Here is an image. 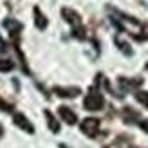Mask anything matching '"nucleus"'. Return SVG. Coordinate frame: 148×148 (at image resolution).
<instances>
[{
    "mask_svg": "<svg viewBox=\"0 0 148 148\" xmlns=\"http://www.w3.org/2000/svg\"><path fill=\"white\" fill-rule=\"evenodd\" d=\"M108 11L112 13V24L119 29V31L128 33L134 40L137 42H145L148 38V25L141 24L137 18L130 16V14H125L121 11L114 9V7H108Z\"/></svg>",
    "mask_w": 148,
    "mask_h": 148,
    "instance_id": "f257e3e1",
    "label": "nucleus"
},
{
    "mask_svg": "<svg viewBox=\"0 0 148 148\" xmlns=\"http://www.w3.org/2000/svg\"><path fill=\"white\" fill-rule=\"evenodd\" d=\"M105 107V98L101 96V92L98 90L96 87H92L88 94L85 96L83 99V108L85 110H90V112H96V110H101Z\"/></svg>",
    "mask_w": 148,
    "mask_h": 148,
    "instance_id": "f03ea898",
    "label": "nucleus"
},
{
    "mask_svg": "<svg viewBox=\"0 0 148 148\" xmlns=\"http://www.w3.org/2000/svg\"><path fill=\"white\" fill-rule=\"evenodd\" d=\"M81 132L87 136V137H96L99 132V119L98 117H85L79 125Z\"/></svg>",
    "mask_w": 148,
    "mask_h": 148,
    "instance_id": "7ed1b4c3",
    "label": "nucleus"
},
{
    "mask_svg": "<svg viewBox=\"0 0 148 148\" xmlns=\"http://www.w3.org/2000/svg\"><path fill=\"white\" fill-rule=\"evenodd\" d=\"M4 27L7 29V33H9L11 40H13V45L14 43H18V38H20V31H22V22L14 20V18H5L4 20Z\"/></svg>",
    "mask_w": 148,
    "mask_h": 148,
    "instance_id": "20e7f679",
    "label": "nucleus"
},
{
    "mask_svg": "<svg viewBox=\"0 0 148 148\" xmlns=\"http://www.w3.org/2000/svg\"><path fill=\"white\" fill-rule=\"evenodd\" d=\"M62 16H63V20L67 22V24H71L72 31H74V29H79L81 25H83V24H81L79 13L74 11V9H71V7H63V9H62Z\"/></svg>",
    "mask_w": 148,
    "mask_h": 148,
    "instance_id": "39448f33",
    "label": "nucleus"
},
{
    "mask_svg": "<svg viewBox=\"0 0 148 148\" xmlns=\"http://www.w3.org/2000/svg\"><path fill=\"white\" fill-rule=\"evenodd\" d=\"M13 123L16 125L18 128H22L24 132H27V134H34V127L31 125V121H29L24 114L14 112V114H13Z\"/></svg>",
    "mask_w": 148,
    "mask_h": 148,
    "instance_id": "423d86ee",
    "label": "nucleus"
},
{
    "mask_svg": "<svg viewBox=\"0 0 148 148\" xmlns=\"http://www.w3.org/2000/svg\"><path fill=\"white\" fill-rule=\"evenodd\" d=\"M53 92L60 98H67V99H72V98H78L81 94V88L79 87H54Z\"/></svg>",
    "mask_w": 148,
    "mask_h": 148,
    "instance_id": "0eeeda50",
    "label": "nucleus"
},
{
    "mask_svg": "<svg viewBox=\"0 0 148 148\" xmlns=\"http://www.w3.org/2000/svg\"><path fill=\"white\" fill-rule=\"evenodd\" d=\"M33 14H34V25H36V29H40V31H43V29H47V25H49V20H47V16L42 13V9L40 7H33Z\"/></svg>",
    "mask_w": 148,
    "mask_h": 148,
    "instance_id": "6e6552de",
    "label": "nucleus"
},
{
    "mask_svg": "<svg viewBox=\"0 0 148 148\" xmlns=\"http://www.w3.org/2000/svg\"><path fill=\"white\" fill-rule=\"evenodd\" d=\"M119 85L123 90H128V88H137L139 85H143V79L141 78H119Z\"/></svg>",
    "mask_w": 148,
    "mask_h": 148,
    "instance_id": "1a4fd4ad",
    "label": "nucleus"
},
{
    "mask_svg": "<svg viewBox=\"0 0 148 148\" xmlns=\"http://www.w3.org/2000/svg\"><path fill=\"white\" fill-rule=\"evenodd\" d=\"M58 114H60V117H62V119L67 123V125H74V123L78 121L76 114H74L69 107H60V108H58Z\"/></svg>",
    "mask_w": 148,
    "mask_h": 148,
    "instance_id": "9d476101",
    "label": "nucleus"
},
{
    "mask_svg": "<svg viewBox=\"0 0 148 148\" xmlns=\"http://www.w3.org/2000/svg\"><path fill=\"white\" fill-rule=\"evenodd\" d=\"M114 43L117 45V49H119V51H121L123 54H127V56H132V54H134V51H132V47L128 45V42H125L121 34L114 36Z\"/></svg>",
    "mask_w": 148,
    "mask_h": 148,
    "instance_id": "9b49d317",
    "label": "nucleus"
},
{
    "mask_svg": "<svg viewBox=\"0 0 148 148\" xmlns=\"http://www.w3.org/2000/svg\"><path fill=\"white\" fill-rule=\"evenodd\" d=\"M43 114H45V117H47V125H49L51 132L58 134V132H60V123H58V119H56L53 114H51V110H43Z\"/></svg>",
    "mask_w": 148,
    "mask_h": 148,
    "instance_id": "f8f14e48",
    "label": "nucleus"
},
{
    "mask_svg": "<svg viewBox=\"0 0 148 148\" xmlns=\"http://www.w3.org/2000/svg\"><path fill=\"white\" fill-rule=\"evenodd\" d=\"M123 119L125 123H139V114L136 112V110H132L130 107H125L123 108Z\"/></svg>",
    "mask_w": 148,
    "mask_h": 148,
    "instance_id": "ddd939ff",
    "label": "nucleus"
},
{
    "mask_svg": "<svg viewBox=\"0 0 148 148\" xmlns=\"http://www.w3.org/2000/svg\"><path fill=\"white\" fill-rule=\"evenodd\" d=\"M114 148H130V139L127 136H119L114 143Z\"/></svg>",
    "mask_w": 148,
    "mask_h": 148,
    "instance_id": "4468645a",
    "label": "nucleus"
},
{
    "mask_svg": "<svg viewBox=\"0 0 148 148\" xmlns=\"http://www.w3.org/2000/svg\"><path fill=\"white\" fill-rule=\"evenodd\" d=\"M136 99L141 103V105H145L148 108V92L146 90H137L136 92Z\"/></svg>",
    "mask_w": 148,
    "mask_h": 148,
    "instance_id": "2eb2a0df",
    "label": "nucleus"
},
{
    "mask_svg": "<svg viewBox=\"0 0 148 148\" xmlns=\"http://www.w3.org/2000/svg\"><path fill=\"white\" fill-rule=\"evenodd\" d=\"M14 69V63L9 60H0V72H9Z\"/></svg>",
    "mask_w": 148,
    "mask_h": 148,
    "instance_id": "dca6fc26",
    "label": "nucleus"
},
{
    "mask_svg": "<svg viewBox=\"0 0 148 148\" xmlns=\"http://www.w3.org/2000/svg\"><path fill=\"white\" fill-rule=\"evenodd\" d=\"M0 110H4V112H13V105L9 101H5L0 98Z\"/></svg>",
    "mask_w": 148,
    "mask_h": 148,
    "instance_id": "f3484780",
    "label": "nucleus"
},
{
    "mask_svg": "<svg viewBox=\"0 0 148 148\" xmlns=\"http://www.w3.org/2000/svg\"><path fill=\"white\" fill-rule=\"evenodd\" d=\"M139 127H141L146 134H148V119H143V121H139Z\"/></svg>",
    "mask_w": 148,
    "mask_h": 148,
    "instance_id": "a211bd4d",
    "label": "nucleus"
},
{
    "mask_svg": "<svg viewBox=\"0 0 148 148\" xmlns=\"http://www.w3.org/2000/svg\"><path fill=\"white\" fill-rule=\"evenodd\" d=\"M5 51H7V43L0 38V53H5Z\"/></svg>",
    "mask_w": 148,
    "mask_h": 148,
    "instance_id": "6ab92c4d",
    "label": "nucleus"
},
{
    "mask_svg": "<svg viewBox=\"0 0 148 148\" xmlns=\"http://www.w3.org/2000/svg\"><path fill=\"white\" fill-rule=\"evenodd\" d=\"M4 136V128H2V125H0V137Z\"/></svg>",
    "mask_w": 148,
    "mask_h": 148,
    "instance_id": "aec40b11",
    "label": "nucleus"
},
{
    "mask_svg": "<svg viewBox=\"0 0 148 148\" xmlns=\"http://www.w3.org/2000/svg\"><path fill=\"white\" fill-rule=\"evenodd\" d=\"M146 69H148V63H146Z\"/></svg>",
    "mask_w": 148,
    "mask_h": 148,
    "instance_id": "412c9836",
    "label": "nucleus"
}]
</instances>
